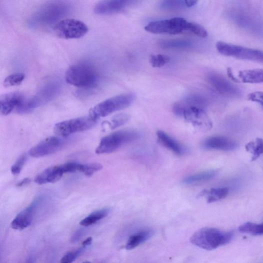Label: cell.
<instances>
[{"mask_svg":"<svg viewBox=\"0 0 263 263\" xmlns=\"http://www.w3.org/2000/svg\"><path fill=\"white\" fill-rule=\"evenodd\" d=\"M68 138L50 137L30 149L28 154L34 158H42L60 152L68 142Z\"/></svg>","mask_w":263,"mask_h":263,"instance_id":"obj_11","label":"cell"},{"mask_svg":"<svg viewBox=\"0 0 263 263\" xmlns=\"http://www.w3.org/2000/svg\"><path fill=\"white\" fill-rule=\"evenodd\" d=\"M98 122L89 116L69 120L56 124L54 132L60 137L68 138L71 134L93 128L97 124Z\"/></svg>","mask_w":263,"mask_h":263,"instance_id":"obj_8","label":"cell"},{"mask_svg":"<svg viewBox=\"0 0 263 263\" xmlns=\"http://www.w3.org/2000/svg\"><path fill=\"white\" fill-rule=\"evenodd\" d=\"M229 194L228 188H217L208 190H204L200 193L201 196H205L208 203L219 201L226 198Z\"/></svg>","mask_w":263,"mask_h":263,"instance_id":"obj_22","label":"cell"},{"mask_svg":"<svg viewBox=\"0 0 263 263\" xmlns=\"http://www.w3.org/2000/svg\"><path fill=\"white\" fill-rule=\"evenodd\" d=\"M24 96L20 92H13L2 96L0 98V112L4 116L18 110L24 103Z\"/></svg>","mask_w":263,"mask_h":263,"instance_id":"obj_15","label":"cell"},{"mask_svg":"<svg viewBox=\"0 0 263 263\" xmlns=\"http://www.w3.org/2000/svg\"><path fill=\"white\" fill-rule=\"evenodd\" d=\"M98 78L94 67L86 63L74 64L68 68L66 74L67 83L80 88H88L95 86Z\"/></svg>","mask_w":263,"mask_h":263,"instance_id":"obj_3","label":"cell"},{"mask_svg":"<svg viewBox=\"0 0 263 263\" xmlns=\"http://www.w3.org/2000/svg\"><path fill=\"white\" fill-rule=\"evenodd\" d=\"M154 235V232L151 230H142L133 235L128 239L126 246L128 250H132L144 243Z\"/></svg>","mask_w":263,"mask_h":263,"instance_id":"obj_20","label":"cell"},{"mask_svg":"<svg viewBox=\"0 0 263 263\" xmlns=\"http://www.w3.org/2000/svg\"><path fill=\"white\" fill-rule=\"evenodd\" d=\"M92 240V237L88 238L82 242V246L86 248L88 246L90 245Z\"/></svg>","mask_w":263,"mask_h":263,"instance_id":"obj_39","label":"cell"},{"mask_svg":"<svg viewBox=\"0 0 263 263\" xmlns=\"http://www.w3.org/2000/svg\"><path fill=\"white\" fill-rule=\"evenodd\" d=\"M217 170H210L196 174L186 176L183 182L186 184H192L210 180L214 178L218 174Z\"/></svg>","mask_w":263,"mask_h":263,"instance_id":"obj_23","label":"cell"},{"mask_svg":"<svg viewBox=\"0 0 263 263\" xmlns=\"http://www.w3.org/2000/svg\"><path fill=\"white\" fill-rule=\"evenodd\" d=\"M136 96L133 93H127L108 99L90 109L89 116L98 120L114 112L128 107L134 102Z\"/></svg>","mask_w":263,"mask_h":263,"instance_id":"obj_4","label":"cell"},{"mask_svg":"<svg viewBox=\"0 0 263 263\" xmlns=\"http://www.w3.org/2000/svg\"><path fill=\"white\" fill-rule=\"evenodd\" d=\"M26 263H32V262L30 260Z\"/></svg>","mask_w":263,"mask_h":263,"instance_id":"obj_40","label":"cell"},{"mask_svg":"<svg viewBox=\"0 0 263 263\" xmlns=\"http://www.w3.org/2000/svg\"><path fill=\"white\" fill-rule=\"evenodd\" d=\"M109 213L108 208H103L93 212L83 219L80 222V224L84 227L92 226L106 217Z\"/></svg>","mask_w":263,"mask_h":263,"instance_id":"obj_24","label":"cell"},{"mask_svg":"<svg viewBox=\"0 0 263 263\" xmlns=\"http://www.w3.org/2000/svg\"><path fill=\"white\" fill-rule=\"evenodd\" d=\"M198 2L194 0H186L185 4L186 8H192L197 4Z\"/></svg>","mask_w":263,"mask_h":263,"instance_id":"obj_37","label":"cell"},{"mask_svg":"<svg viewBox=\"0 0 263 263\" xmlns=\"http://www.w3.org/2000/svg\"><path fill=\"white\" fill-rule=\"evenodd\" d=\"M102 166L99 163L82 164L81 172L86 176H90L102 170Z\"/></svg>","mask_w":263,"mask_h":263,"instance_id":"obj_30","label":"cell"},{"mask_svg":"<svg viewBox=\"0 0 263 263\" xmlns=\"http://www.w3.org/2000/svg\"><path fill=\"white\" fill-rule=\"evenodd\" d=\"M160 45L166 48H186L190 47L192 44L187 40H174L162 41Z\"/></svg>","mask_w":263,"mask_h":263,"instance_id":"obj_28","label":"cell"},{"mask_svg":"<svg viewBox=\"0 0 263 263\" xmlns=\"http://www.w3.org/2000/svg\"><path fill=\"white\" fill-rule=\"evenodd\" d=\"M238 77L244 83H263V69H252L241 70Z\"/></svg>","mask_w":263,"mask_h":263,"instance_id":"obj_21","label":"cell"},{"mask_svg":"<svg viewBox=\"0 0 263 263\" xmlns=\"http://www.w3.org/2000/svg\"><path fill=\"white\" fill-rule=\"evenodd\" d=\"M30 182V180L28 178H24L23 180L18 182L16 184L18 186H22Z\"/></svg>","mask_w":263,"mask_h":263,"instance_id":"obj_38","label":"cell"},{"mask_svg":"<svg viewBox=\"0 0 263 263\" xmlns=\"http://www.w3.org/2000/svg\"><path fill=\"white\" fill-rule=\"evenodd\" d=\"M203 146L208 150L232 151L238 146L234 140L222 136H212L206 138L203 142Z\"/></svg>","mask_w":263,"mask_h":263,"instance_id":"obj_18","label":"cell"},{"mask_svg":"<svg viewBox=\"0 0 263 263\" xmlns=\"http://www.w3.org/2000/svg\"><path fill=\"white\" fill-rule=\"evenodd\" d=\"M218 51L228 57L263 63V50L254 49L222 42L216 43Z\"/></svg>","mask_w":263,"mask_h":263,"instance_id":"obj_6","label":"cell"},{"mask_svg":"<svg viewBox=\"0 0 263 263\" xmlns=\"http://www.w3.org/2000/svg\"><path fill=\"white\" fill-rule=\"evenodd\" d=\"M170 61L168 56L164 54H154L150 56V63L154 68H159L164 66Z\"/></svg>","mask_w":263,"mask_h":263,"instance_id":"obj_29","label":"cell"},{"mask_svg":"<svg viewBox=\"0 0 263 263\" xmlns=\"http://www.w3.org/2000/svg\"><path fill=\"white\" fill-rule=\"evenodd\" d=\"M130 120L126 114H120L115 116L112 120V128L114 129L126 124Z\"/></svg>","mask_w":263,"mask_h":263,"instance_id":"obj_35","label":"cell"},{"mask_svg":"<svg viewBox=\"0 0 263 263\" xmlns=\"http://www.w3.org/2000/svg\"><path fill=\"white\" fill-rule=\"evenodd\" d=\"M238 230L241 233L252 236H262L263 222L259 224L252 222L244 223L239 227Z\"/></svg>","mask_w":263,"mask_h":263,"instance_id":"obj_25","label":"cell"},{"mask_svg":"<svg viewBox=\"0 0 263 263\" xmlns=\"http://www.w3.org/2000/svg\"><path fill=\"white\" fill-rule=\"evenodd\" d=\"M190 22L182 18L150 22L145 28L146 31L155 34H178L188 31Z\"/></svg>","mask_w":263,"mask_h":263,"instance_id":"obj_9","label":"cell"},{"mask_svg":"<svg viewBox=\"0 0 263 263\" xmlns=\"http://www.w3.org/2000/svg\"><path fill=\"white\" fill-rule=\"evenodd\" d=\"M140 137L137 131L120 130L103 138L96 149L98 154H109L116 151L122 146L134 142Z\"/></svg>","mask_w":263,"mask_h":263,"instance_id":"obj_5","label":"cell"},{"mask_svg":"<svg viewBox=\"0 0 263 263\" xmlns=\"http://www.w3.org/2000/svg\"><path fill=\"white\" fill-rule=\"evenodd\" d=\"M194 126L202 130H208L212 126V122L204 109L190 107L184 110L182 116Z\"/></svg>","mask_w":263,"mask_h":263,"instance_id":"obj_12","label":"cell"},{"mask_svg":"<svg viewBox=\"0 0 263 263\" xmlns=\"http://www.w3.org/2000/svg\"><path fill=\"white\" fill-rule=\"evenodd\" d=\"M71 6L64 2H50L38 10L30 18L29 26L38 28L57 22L70 14Z\"/></svg>","mask_w":263,"mask_h":263,"instance_id":"obj_1","label":"cell"},{"mask_svg":"<svg viewBox=\"0 0 263 263\" xmlns=\"http://www.w3.org/2000/svg\"><path fill=\"white\" fill-rule=\"evenodd\" d=\"M83 263H91V262H83Z\"/></svg>","mask_w":263,"mask_h":263,"instance_id":"obj_41","label":"cell"},{"mask_svg":"<svg viewBox=\"0 0 263 263\" xmlns=\"http://www.w3.org/2000/svg\"><path fill=\"white\" fill-rule=\"evenodd\" d=\"M160 8L166 10H178L186 8L185 1H164L160 4Z\"/></svg>","mask_w":263,"mask_h":263,"instance_id":"obj_31","label":"cell"},{"mask_svg":"<svg viewBox=\"0 0 263 263\" xmlns=\"http://www.w3.org/2000/svg\"><path fill=\"white\" fill-rule=\"evenodd\" d=\"M248 152L252 154V161L256 160L263 154V139L258 138L248 142L246 146Z\"/></svg>","mask_w":263,"mask_h":263,"instance_id":"obj_26","label":"cell"},{"mask_svg":"<svg viewBox=\"0 0 263 263\" xmlns=\"http://www.w3.org/2000/svg\"><path fill=\"white\" fill-rule=\"evenodd\" d=\"M61 84L58 81H52L45 84L30 100L25 102L18 110L20 112H26L39 107L52 100L58 96L61 90Z\"/></svg>","mask_w":263,"mask_h":263,"instance_id":"obj_7","label":"cell"},{"mask_svg":"<svg viewBox=\"0 0 263 263\" xmlns=\"http://www.w3.org/2000/svg\"><path fill=\"white\" fill-rule=\"evenodd\" d=\"M54 30L61 38L72 40L83 37L88 32V28L83 22L68 18L58 22L54 26Z\"/></svg>","mask_w":263,"mask_h":263,"instance_id":"obj_10","label":"cell"},{"mask_svg":"<svg viewBox=\"0 0 263 263\" xmlns=\"http://www.w3.org/2000/svg\"><path fill=\"white\" fill-rule=\"evenodd\" d=\"M27 158L26 154H23L18 158L11 168V172L12 174L16 176L20 173L27 160Z\"/></svg>","mask_w":263,"mask_h":263,"instance_id":"obj_33","label":"cell"},{"mask_svg":"<svg viewBox=\"0 0 263 263\" xmlns=\"http://www.w3.org/2000/svg\"><path fill=\"white\" fill-rule=\"evenodd\" d=\"M24 73L18 72L9 75L4 81V86L6 88L17 86L22 84L25 79Z\"/></svg>","mask_w":263,"mask_h":263,"instance_id":"obj_27","label":"cell"},{"mask_svg":"<svg viewBox=\"0 0 263 263\" xmlns=\"http://www.w3.org/2000/svg\"><path fill=\"white\" fill-rule=\"evenodd\" d=\"M65 174L62 164L49 167L38 174L34 182L38 184L54 183L60 180Z\"/></svg>","mask_w":263,"mask_h":263,"instance_id":"obj_17","label":"cell"},{"mask_svg":"<svg viewBox=\"0 0 263 263\" xmlns=\"http://www.w3.org/2000/svg\"><path fill=\"white\" fill-rule=\"evenodd\" d=\"M134 2L125 0H108L98 3L94 8V12L100 15L115 14L124 11Z\"/></svg>","mask_w":263,"mask_h":263,"instance_id":"obj_16","label":"cell"},{"mask_svg":"<svg viewBox=\"0 0 263 263\" xmlns=\"http://www.w3.org/2000/svg\"><path fill=\"white\" fill-rule=\"evenodd\" d=\"M234 236L232 232L205 228L196 232L191 237L190 242L194 246L210 251L227 245L232 241Z\"/></svg>","mask_w":263,"mask_h":263,"instance_id":"obj_2","label":"cell"},{"mask_svg":"<svg viewBox=\"0 0 263 263\" xmlns=\"http://www.w3.org/2000/svg\"><path fill=\"white\" fill-rule=\"evenodd\" d=\"M188 32H190L201 38H205L208 36V31L202 26L194 22H190Z\"/></svg>","mask_w":263,"mask_h":263,"instance_id":"obj_32","label":"cell"},{"mask_svg":"<svg viewBox=\"0 0 263 263\" xmlns=\"http://www.w3.org/2000/svg\"><path fill=\"white\" fill-rule=\"evenodd\" d=\"M42 196L36 197L26 208L18 214L11 223L12 228L15 230H24L31 224L35 212L43 202Z\"/></svg>","mask_w":263,"mask_h":263,"instance_id":"obj_13","label":"cell"},{"mask_svg":"<svg viewBox=\"0 0 263 263\" xmlns=\"http://www.w3.org/2000/svg\"><path fill=\"white\" fill-rule=\"evenodd\" d=\"M157 136L160 142L168 150H171L174 154L178 156H182L184 154V147L164 131L158 130L157 132Z\"/></svg>","mask_w":263,"mask_h":263,"instance_id":"obj_19","label":"cell"},{"mask_svg":"<svg viewBox=\"0 0 263 263\" xmlns=\"http://www.w3.org/2000/svg\"><path fill=\"white\" fill-rule=\"evenodd\" d=\"M208 80L211 85L220 93L229 97H238L240 90L226 78L218 74L212 73Z\"/></svg>","mask_w":263,"mask_h":263,"instance_id":"obj_14","label":"cell"},{"mask_svg":"<svg viewBox=\"0 0 263 263\" xmlns=\"http://www.w3.org/2000/svg\"><path fill=\"white\" fill-rule=\"evenodd\" d=\"M86 248L82 246L80 249L68 252L62 258L60 263H72Z\"/></svg>","mask_w":263,"mask_h":263,"instance_id":"obj_34","label":"cell"},{"mask_svg":"<svg viewBox=\"0 0 263 263\" xmlns=\"http://www.w3.org/2000/svg\"><path fill=\"white\" fill-rule=\"evenodd\" d=\"M248 98L250 100L258 103L263 106L262 92H256L250 93Z\"/></svg>","mask_w":263,"mask_h":263,"instance_id":"obj_36","label":"cell"}]
</instances>
